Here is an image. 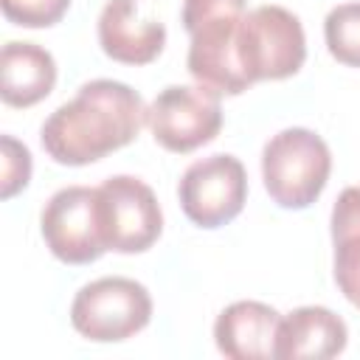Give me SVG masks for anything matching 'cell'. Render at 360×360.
I'll return each mask as SVG.
<instances>
[{"mask_svg": "<svg viewBox=\"0 0 360 360\" xmlns=\"http://www.w3.org/2000/svg\"><path fill=\"white\" fill-rule=\"evenodd\" d=\"M239 56L250 82L287 79L307 59V37L301 20L281 6H259L245 11L239 22Z\"/></svg>", "mask_w": 360, "mask_h": 360, "instance_id": "277c9868", "label": "cell"}, {"mask_svg": "<svg viewBox=\"0 0 360 360\" xmlns=\"http://www.w3.org/2000/svg\"><path fill=\"white\" fill-rule=\"evenodd\" d=\"M0 146H3V180H0V197L8 200L14 197L17 191H22L31 180V152L14 141L11 135H3L0 138Z\"/></svg>", "mask_w": 360, "mask_h": 360, "instance_id": "e0dca14e", "label": "cell"}, {"mask_svg": "<svg viewBox=\"0 0 360 360\" xmlns=\"http://www.w3.org/2000/svg\"><path fill=\"white\" fill-rule=\"evenodd\" d=\"M152 318L149 290L124 276H104L84 284L70 304L73 329L93 343H118L138 335Z\"/></svg>", "mask_w": 360, "mask_h": 360, "instance_id": "3957f363", "label": "cell"}, {"mask_svg": "<svg viewBox=\"0 0 360 360\" xmlns=\"http://www.w3.org/2000/svg\"><path fill=\"white\" fill-rule=\"evenodd\" d=\"M183 214L200 228L231 222L248 200V174L233 155H208L194 160L177 186Z\"/></svg>", "mask_w": 360, "mask_h": 360, "instance_id": "52a82bcc", "label": "cell"}, {"mask_svg": "<svg viewBox=\"0 0 360 360\" xmlns=\"http://www.w3.org/2000/svg\"><path fill=\"white\" fill-rule=\"evenodd\" d=\"M39 228L48 250L65 264H90L107 250L98 222V188H59L45 202Z\"/></svg>", "mask_w": 360, "mask_h": 360, "instance_id": "ba28073f", "label": "cell"}, {"mask_svg": "<svg viewBox=\"0 0 360 360\" xmlns=\"http://www.w3.org/2000/svg\"><path fill=\"white\" fill-rule=\"evenodd\" d=\"M332 172V155L321 135L304 127L276 132L262 149V180L270 200L287 211L309 208Z\"/></svg>", "mask_w": 360, "mask_h": 360, "instance_id": "7a4b0ae2", "label": "cell"}, {"mask_svg": "<svg viewBox=\"0 0 360 360\" xmlns=\"http://www.w3.org/2000/svg\"><path fill=\"white\" fill-rule=\"evenodd\" d=\"M8 22L22 28H48L65 17L70 0H0Z\"/></svg>", "mask_w": 360, "mask_h": 360, "instance_id": "9a60e30c", "label": "cell"}, {"mask_svg": "<svg viewBox=\"0 0 360 360\" xmlns=\"http://www.w3.org/2000/svg\"><path fill=\"white\" fill-rule=\"evenodd\" d=\"M332 242H335V284L354 307H360V233H346Z\"/></svg>", "mask_w": 360, "mask_h": 360, "instance_id": "2e32d148", "label": "cell"}, {"mask_svg": "<svg viewBox=\"0 0 360 360\" xmlns=\"http://www.w3.org/2000/svg\"><path fill=\"white\" fill-rule=\"evenodd\" d=\"M56 84V62L37 42H6L0 51V98L8 107H31Z\"/></svg>", "mask_w": 360, "mask_h": 360, "instance_id": "4fadbf2b", "label": "cell"}, {"mask_svg": "<svg viewBox=\"0 0 360 360\" xmlns=\"http://www.w3.org/2000/svg\"><path fill=\"white\" fill-rule=\"evenodd\" d=\"M146 124L143 98L124 82L93 79L42 124V149L62 166H87L132 143Z\"/></svg>", "mask_w": 360, "mask_h": 360, "instance_id": "6da1fadb", "label": "cell"}, {"mask_svg": "<svg viewBox=\"0 0 360 360\" xmlns=\"http://www.w3.org/2000/svg\"><path fill=\"white\" fill-rule=\"evenodd\" d=\"M329 53L349 68H360V3H340L323 20Z\"/></svg>", "mask_w": 360, "mask_h": 360, "instance_id": "5bb4252c", "label": "cell"}, {"mask_svg": "<svg viewBox=\"0 0 360 360\" xmlns=\"http://www.w3.org/2000/svg\"><path fill=\"white\" fill-rule=\"evenodd\" d=\"M146 124L163 149L177 155L194 152L211 143L222 129L219 96L200 84L163 87L146 107Z\"/></svg>", "mask_w": 360, "mask_h": 360, "instance_id": "8992f818", "label": "cell"}, {"mask_svg": "<svg viewBox=\"0 0 360 360\" xmlns=\"http://www.w3.org/2000/svg\"><path fill=\"white\" fill-rule=\"evenodd\" d=\"M98 222L107 250L143 253L163 231V211L143 180L112 174L98 186Z\"/></svg>", "mask_w": 360, "mask_h": 360, "instance_id": "5b68a950", "label": "cell"}, {"mask_svg": "<svg viewBox=\"0 0 360 360\" xmlns=\"http://www.w3.org/2000/svg\"><path fill=\"white\" fill-rule=\"evenodd\" d=\"M98 45L112 62L149 65L166 45V28L143 17L138 0H107L98 14Z\"/></svg>", "mask_w": 360, "mask_h": 360, "instance_id": "30bf717a", "label": "cell"}, {"mask_svg": "<svg viewBox=\"0 0 360 360\" xmlns=\"http://www.w3.org/2000/svg\"><path fill=\"white\" fill-rule=\"evenodd\" d=\"M242 14H245V0H183V25L188 34H194L197 28L214 20H228Z\"/></svg>", "mask_w": 360, "mask_h": 360, "instance_id": "ac0fdd59", "label": "cell"}, {"mask_svg": "<svg viewBox=\"0 0 360 360\" xmlns=\"http://www.w3.org/2000/svg\"><path fill=\"white\" fill-rule=\"evenodd\" d=\"M245 17V14H242ZM242 17L214 20L191 34L188 45V73L194 82L217 96H239L253 82L239 56V22Z\"/></svg>", "mask_w": 360, "mask_h": 360, "instance_id": "9c48e42d", "label": "cell"}, {"mask_svg": "<svg viewBox=\"0 0 360 360\" xmlns=\"http://www.w3.org/2000/svg\"><path fill=\"white\" fill-rule=\"evenodd\" d=\"M281 315L262 301H233L217 315L214 340L231 360H267L276 357Z\"/></svg>", "mask_w": 360, "mask_h": 360, "instance_id": "8fae6325", "label": "cell"}, {"mask_svg": "<svg viewBox=\"0 0 360 360\" xmlns=\"http://www.w3.org/2000/svg\"><path fill=\"white\" fill-rule=\"evenodd\" d=\"M349 329L326 307H298L278 323V360H326L346 349Z\"/></svg>", "mask_w": 360, "mask_h": 360, "instance_id": "7c38bea8", "label": "cell"}]
</instances>
